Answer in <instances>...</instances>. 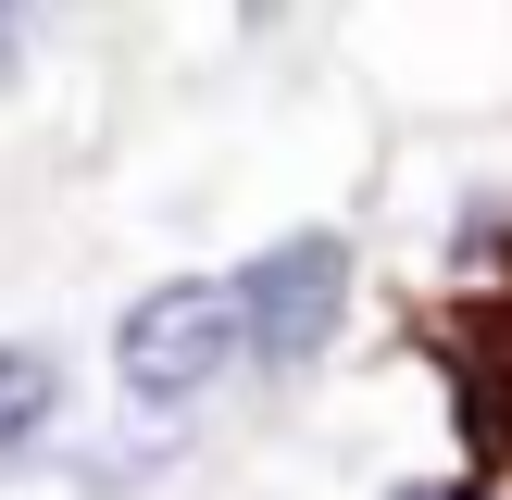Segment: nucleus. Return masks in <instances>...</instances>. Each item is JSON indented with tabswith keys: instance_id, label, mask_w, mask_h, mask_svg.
I'll return each instance as SVG.
<instances>
[{
	"instance_id": "1",
	"label": "nucleus",
	"mask_w": 512,
	"mask_h": 500,
	"mask_svg": "<svg viewBox=\"0 0 512 500\" xmlns=\"http://www.w3.org/2000/svg\"><path fill=\"white\" fill-rule=\"evenodd\" d=\"M238 350H250V325H238V288H225V275H163V288H138L125 325H113V375L150 400V413L200 400Z\"/></svg>"
},
{
	"instance_id": "2",
	"label": "nucleus",
	"mask_w": 512,
	"mask_h": 500,
	"mask_svg": "<svg viewBox=\"0 0 512 500\" xmlns=\"http://www.w3.org/2000/svg\"><path fill=\"white\" fill-rule=\"evenodd\" d=\"M350 313V238H325V225H300V238H275L263 263L238 275V325L263 363H313L325 338H338Z\"/></svg>"
},
{
	"instance_id": "3",
	"label": "nucleus",
	"mask_w": 512,
	"mask_h": 500,
	"mask_svg": "<svg viewBox=\"0 0 512 500\" xmlns=\"http://www.w3.org/2000/svg\"><path fill=\"white\" fill-rule=\"evenodd\" d=\"M438 363H450V425H463L475 463H512V300H463L438 325Z\"/></svg>"
},
{
	"instance_id": "4",
	"label": "nucleus",
	"mask_w": 512,
	"mask_h": 500,
	"mask_svg": "<svg viewBox=\"0 0 512 500\" xmlns=\"http://www.w3.org/2000/svg\"><path fill=\"white\" fill-rule=\"evenodd\" d=\"M63 400V375H50V350H25V338H0V450L13 438H38V413Z\"/></svg>"
},
{
	"instance_id": "5",
	"label": "nucleus",
	"mask_w": 512,
	"mask_h": 500,
	"mask_svg": "<svg viewBox=\"0 0 512 500\" xmlns=\"http://www.w3.org/2000/svg\"><path fill=\"white\" fill-rule=\"evenodd\" d=\"M388 500H475L463 475H425V488H388Z\"/></svg>"
},
{
	"instance_id": "6",
	"label": "nucleus",
	"mask_w": 512,
	"mask_h": 500,
	"mask_svg": "<svg viewBox=\"0 0 512 500\" xmlns=\"http://www.w3.org/2000/svg\"><path fill=\"white\" fill-rule=\"evenodd\" d=\"M0 63H13V25H0Z\"/></svg>"
}]
</instances>
